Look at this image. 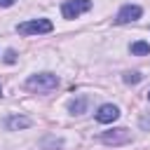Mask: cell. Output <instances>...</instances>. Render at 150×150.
<instances>
[{
	"instance_id": "cell-9",
	"label": "cell",
	"mask_w": 150,
	"mask_h": 150,
	"mask_svg": "<svg viewBox=\"0 0 150 150\" xmlns=\"http://www.w3.org/2000/svg\"><path fill=\"white\" fill-rule=\"evenodd\" d=\"M70 112H75V115H80V112H84V108H87V98L84 96H80L77 101H70Z\"/></svg>"
},
{
	"instance_id": "cell-12",
	"label": "cell",
	"mask_w": 150,
	"mask_h": 150,
	"mask_svg": "<svg viewBox=\"0 0 150 150\" xmlns=\"http://www.w3.org/2000/svg\"><path fill=\"white\" fill-rule=\"evenodd\" d=\"M16 0H0V7H12Z\"/></svg>"
},
{
	"instance_id": "cell-13",
	"label": "cell",
	"mask_w": 150,
	"mask_h": 150,
	"mask_svg": "<svg viewBox=\"0 0 150 150\" xmlns=\"http://www.w3.org/2000/svg\"><path fill=\"white\" fill-rule=\"evenodd\" d=\"M141 124H143V127H150V115H148V117H143V122H141Z\"/></svg>"
},
{
	"instance_id": "cell-11",
	"label": "cell",
	"mask_w": 150,
	"mask_h": 150,
	"mask_svg": "<svg viewBox=\"0 0 150 150\" xmlns=\"http://www.w3.org/2000/svg\"><path fill=\"white\" fill-rule=\"evenodd\" d=\"M5 61H7V63H14V61H16V54H14V49H7V52H5Z\"/></svg>"
},
{
	"instance_id": "cell-8",
	"label": "cell",
	"mask_w": 150,
	"mask_h": 150,
	"mask_svg": "<svg viewBox=\"0 0 150 150\" xmlns=\"http://www.w3.org/2000/svg\"><path fill=\"white\" fill-rule=\"evenodd\" d=\"M131 54H138V56L150 54V45H148V42H143V40H138V42H134V45H131Z\"/></svg>"
},
{
	"instance_id": "cell-14",
	"label": "cell",
	"mask_w": 150,
	"mask_h": 150,
	"mask_svg": "<svg viewBox=\"0 0 150 150\" xmlns=\"http://www.w3.org/2000/svg\"><path fill=\"white\" fill-rule=\"evenodd\" d=\"M148 101H150V91H148Z\"/></svg>"
},
{
	"instance_id": "cell-15",
	"label": "cell",
	"mask_w": 150,
	"mask_h": 150,
	"mask_svg": "<svg viewBox=\"0 0 150 150\" xmlns=\"http://www.w3.org/2000/svg\"><path fill=\"white\" fill-rule=\"evenodd\" d=\"M0 94H2V87H0Z\"/></svg>"
},
{
	"instance_id": "cell-5",
	"label": "cell",
	"mask_w": 150,
	"mask_h": 150,
	"mask_svg": "<svg viewBox=\"0 0 150 150\" xmlns=\"http://www.w3.org/2000/svg\"><path fill=\"white\" fill-rule=\"evenodd\" d=\"M141 14H143V9H141L138 5H124V7L117 12L115 23H129V21H136V19H141Z\"/></svg>"
},
{
	"instance_id": "cell-4",
	"label": "cell",
	"mask_w": 150,
	"mask_h": 150,
	"mask_svg": "<svg viewBox=\"0 0 150 150\" xmlns=\"http://www.w3.org/2000/svg\"><path fill=\"white\" fill-rule=\"evenodd\" d=\"M89 9H91V0H68L63 2L61 14L63 19H77L82 12H89Z\"/></svg>"
},
{
	"instance_id": "cell-6",
	"label": "cell",
	"mask_w": 150,
	"mask_h": 150,
	"mask_svg": "<svg viewBox=\"0 0 150 150\" xmlns=\"http://www.w3.org/2000/svg\"><path fill=\"white\" fill-rule=\"evenodd\" d=\"M117 117H120V108H117V105H112V103L101 105V108H98V112H96V120H98L101 124H110V122H115Z\"/></svg>"
},
{
	"instance_id": "cell-2",
	"label": "cell",
	"mask_w": 150,
	"mask_h": 150,
	"mask_svg": "<svg viewBox=\"0 0 150 150\" xmlns=\"http://www.w3.org/2000/svg\"><path fill=\"white\" fill-rule=\"evenodd\" d=\"M54 26H52V21H47V19H33V21H23V23H19L16 26V30L21 33V35H40V33H49Z\"/></svg>"
},
{
	"instance_id": "cell-3",
	"label": "cell",
	"mask_w": 150,
	"mask_h": 150,
	"mask_svg": "<svg viewBox=\"0 0 150 150\" xmlns=\"http://www.w3.org/2000/svg\"><path fill=\"white\" fill-rule=\"evenodd\" d=\"M101 141L105 145H124V143H131V131L120 127V129H110V131H103L101 134Z\"/></svg>"
},
{
	"instance_id": "cell-1",
	"label": "cell",
	"mask_w": 150,
	"mask_h": 150,
	"mask_svg": "<svg viewBox=\"0 0 150 150\" xmlns=\"http://www.w3.org/2000/svg\"><path fill=\"white\" fill-rule=\"evenodd\" d=\"M56 84H59V77H56V75H52V73L30 75V77L26 80V87H28L30 91H38V94H47V91L56 89Z\"/></svg>"
},
{
	"instance_id": "cell-10",
	"label": "cell",
	"mask_w": 150,
	"mask_h": 150,
	"mask_svg": "<svg viewBox=\"0 0 150 150\" xmlns=\"http://www.w3.org/2000/svg\"><path fill=\"white\" fill-rule=\"evenodd\" d=\"M141 80H143L141 73H124V82H127V84H138Z\"/></svg>"
},
{
	"instance_id": "cell-7",
	"label": "cell",
	"mask_w": 150,
	"mask_h": 150,
	"mask_svg": "<svg viewBox=\"0 0 150 150\" xmlns=\"http://www.w3.org/2000/svg\"><path fill=\"white\" fill-rule=\"evenodd\" d=\"M26 127H30V120H28V117H19V115H14V117L7 120V129H12V131H16V129H26Z\"/></svg>"
}]
</instances>
